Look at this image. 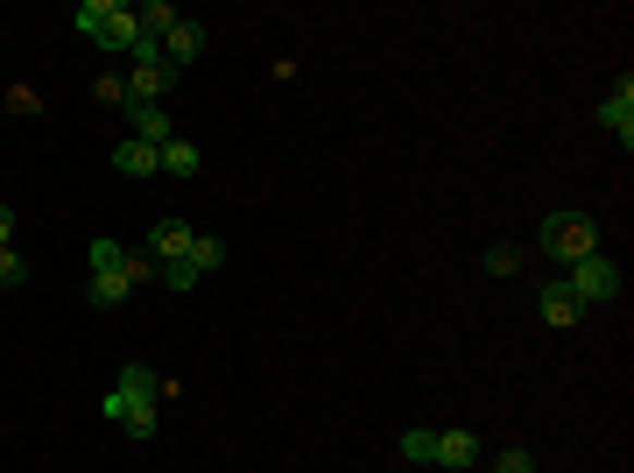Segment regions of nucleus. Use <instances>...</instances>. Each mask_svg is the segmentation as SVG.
Returning <instances> with one entry per match:
<instances>
[{
  "label": "nucleus",
  "mask_w": 634,
  "mask_h": 473,
  "mask_svg": "<svg viewBox=\"0 0 634 473\" xmlns=\"http://www.w3.org/2000/svg\"><path fill=\"white\" fill-rule=\"evenodd\" d=\"M162 396H176V381H162L148 361H127V367H120V381L99 396V417H113L127 438H156V424H162Z\"/></svg>",
  "instance_id": "1"
},
{
  "label": "nucleus",
  "mask_w": 634,
  "mask_h": 473,
  "mask_svg": "<svg viewBox=\"0 0 634 473\" xmlns=\"http://www.w3.org/2000/svg\"><path fill=\"white\" fill-rule=\"evenodd\" d=\"M71 22H78V36H93L99 50H120V57L142 43V14L120 8V0H78V8H71Z\"/></svg>",
  "instance_id": "2"
},
{
  "label": "nucleus",
  "mask_w": 634,
  "mask_h": 473,
  "mask_svg": "<svg viewBox=\"0 0 634 473\" xmlns=\"http://www.w3.org/2000/svg\"><path fill=\"white\" fill-rule=\"evenodd\" d=\"M536 241H542V255L564 262V269H571V262H585V255H599V227L585 213H542Z\"/></svg>",
  "instance_id": "3"
},
{
  "label": "nucleus",
  "mask_w": 634,
  "mask_h": 473,
  "mask_svg": "<svg viewBox=\"0 0 634 473\" xmlns=\"http://www.w3.org/2000/svg\"><path fill=\"white\" fill-rule=\"evenodd\" d=\"M557 283H564L571 298L585 304V312H593V304H613V298H621V269H613L607 255H585V262H571V269L557 276Z\"/></svg>",
  "instance_id": "4"
},
{
  "label": "nucleus",
  "mask_w": 634,
  "mask_h": 473,
  "mask_svg": "<svg viewBox=\"0 0 634 473\" xmlns=\"http://www.w3.org/2000/svg\"><path fill=\"white\" fill-rule=\"evenodd\" d=\"M599 128L621 135V149H634V78H621L607 99H599Z\"/></svg>",
  "instance_id": "5"
},
{
  "label": "nucleus",
  "mask_w": 634,
  "mask_h": 473,
  "mask_svg": "<svg viewBox=\"0 0 634 473\" xmlns=\"http://www.w3.org/2000/svg\"><path fill=\"white\" fill-rule=\"evenodd\" d=\"M170 85H176L170 64H134L127 71V99H134V107H162V99H170Z\"/></svg>",
  "instance_id": "6"
},
{
  "label": "nucleus",
  "mask_w": 634,
  "mask_h": 473,
  "mask_svg": "<svg viewBox=\"0 0 634 473\" xmlns=\"http://www.w3.org/2000/svg\"><path fill=\"white\" fill-rule=\"evenodd\" d=\"M191 241H198V227H184V219H156V227H148V255L156 262H184Z\"/></svg>",
  "instance_id": "7"
},
{
  "label": "nucleus",
  "mask_w": 634,
  "mask_h": 473,
  "mask_svg": "<svg viewBox=\"0 0 634 473\" xmlns=\"http://www.w3.org/2000/svg\"><path fill=\"white\" fill-rule=\"evenodd\" d=\"M430 466H444V473H465V466H479V438H473V432H437V452H430Z\"/></svg>",
  "instance_id": "8"
},
{
  "label": "nucleus",
  "mask_w": 634,
  "mask_h": 473,
  "mask_svg": "<svg viewBox=\"0 0 634 473\" xmlns=\"http://www.w3.org/2000/svg\"><path fill=\"white\" fill-rule=\"evenodd\" d=\"M198 57H205V22H176L170 28V36H162V64H198Z\"/></svg>",
  "instance_id": "9"
},
{
  "label": "nucleus",
  "mask_w": 634,
  "mask_h": 473,
  "mask_svg": "<svg viewBox=\"0 0 634 473\" xmlns=\"http://www.w3.org/2000/svg\"><path fill=\"white\" fill-rule=\"evenodd\" d=\"M120 113H127V121H134V142H148V149H170V113H162V107H134V99H127V107H120Z\"/></svg>",
  "instance_id": "10"
},
{
  "label": "nucleus",
  "mask_w": 634,
  "mask_h": 473,
  "mask_svg": "<svg viewBox=\"0 0 634 473\" xmlns=\"http://www.w3.org/2000/svg\"><path fill=\"white\" fill-rule=\"evenodd\" d=\"M536 312H542V325H557V332H564V325H578L585 318V304L571 298L564 283H542V298H536Z\"/></svg>",
  "instance_id": "11"
},
{
  "label": "nucleus",
  "mask_w": 634,
  "mask_h": 473,
  "mask_svg": "<svg viewBox=\"0 0 634 473\" xmlns=\"http://www.w3.org/2000/svg\"><path fill=\"white\" fill-rule=\"evenodd\" d=\"M113 170H120V177H156V170H162V149H148V142L127 135V142L113 149Z\"/></svg>",
  "instance_id": "12"
},
{
  "label": "nucleus",
  "mask_w": 634,
  "mask_h": 473,
  "mask_svg": "<svg viewBox=\"0 0 634 473\" xmlns=\"http://www.w3.org/2000/svg\"><path fill=\"white\" fill-rule=\"evenodd\" d=\"M198 170H205V149H198V142L176 135L170 149H162V177H198Z\"/></svg>",
  "instance_id": "13"
},
{
  "label": "nucleus",
  "mask_w": 634,
  "mask_h": 473,
  "mask_svg": "<svg viewBox=\"0 0 634 473\" xmlns=\"http://www.w3.org/2000/svg\"><path fill=\"white\" fill-rule=\"evenodd\" d=\"M120 276H127V290H142V283H156V276H162V262L148 255V247H127V255H120Z\"/></svg>",
  "instance_id": "14"
},
{
  "label": "nucleus",
  "mask_w": 634,
  "mask_h": 473,
  "mask_svg": "<svg viewBox=\"0 0 634 473\" xmlns=\"http://www.w3.org/2000/svg\"><path fill=\"white\" fill-rule=\"evenodd\" d=\"M134 298V290H127V276H93V283H85V304H99V312H106V304H127Z\"/></svg>",
  "instance_id": "15"
},
{
  "label": "nucleus",
  "mask_w": 634,
  "mask_h": 473,
  "mask_svg": "<svg viewBox=\"0 0 634 473\" xmlns=\"http://www.w3.org/2000/svg\"><path fill=\"white\" fill-rule=\"evenodd\" d=\"M134 14H142V36H156V43H162V36H170V28H176V22H184V14H176V8H170V0H148V8H134Z\"/></svg>",
  "instance_id": "16"
},
{
  "label": "nucleus",
  "mask_w": 634,
  "mask_h": 473,
  "mask_svg": "<svg viewBox=\"0 0 634 473\" xmlns=\"http://www.w3.org/2000/svg\"><path fill=\"white\" fill-rule=\"evenodd\" d=\"M184 262H191V269H198V276H211V269H219V262H225V241H219V233H198Z\"/></svg>",
  "instance_id": "17"
},
{
  "label": "nucleus",
  "mask_w": 634,
  "mask_h": 473,
  "mask_svg": "<svg viewBox=\"0 0 634 473\" xmlns=\"http://www.w3.org/2000/svg\"><path fill=\"white\" fill-rule=\"evenodd\" d=\"M430 452H437V432H423V424L402 432V460H410V466H430Z\"/></svg>",
  "instance_id": "18"
},
{
  "label": "nucleus",
  "mask_w": 634,
  "mask_h": 473,
  "mask_svg": "<svg viewBox=\"0 0 634 473\" xmlns=\"http://www.w3.org/2000/svg\"><path fill=\"white\" fill-rule=\"evenodd\" d=\"M120 255H127V247H120V241H93V247H85V262H93V276H113V269H120Z\"/></svg>",
  "instance_id": "19"
},
{
  "label": "nucleus",
  "mask_w": 634,
  "mask_h": 473,
  "mask_svg": "<svg viewBox=\"0 0 634 473\" xmlns=\"http://www.w3.org/2000/svg\"><path fill=\"white\" fill-rule=\"evenodd\" d=\"M493 473H536V452H528V446H501V452H493Z\"/></svg>",
  "instance_id": "20"
},
{
  "label": "nucleus",
  "mask_w": 634,
  "mask_h": 473,
  "mask_svg": "<svg viewBox=\"0 0 634 473\" xmlns=\"http://www.w3.org/2000/svg\"><path fill=\"white\" fill-rule=\"evenodd\" d=\"M14 283H28V262L14 247H0V290H14Z\"/></svg>",
  "instance_id": "21"
},
{
  "label": "nucleus",
  "mask_w": 634,
  "mask_h": 473,
  "mask_svg": "<svg viewBox=\"0 0 634 473\" xmlns=\"http://www.w3.org/2000/svg\"><path fill=\"white\" fill-rule=\"evenodd\" d=\"M162 283H170V290H198V269H191V262H162Z\"/></svg>",
  "instance_id": "22"
},
{
  "label": "nucleus",
  "mask_w": 634,
  "mask_h": 473,
  "mask_svg": "<svg viewBox=\"0 0 634 473\" xmlns=\"http://www.w3.org/2000/svg\"><path fill=\"white\" fill-rule=\"evenodd\" d=\"M487 269L493 276H515L522 269V247H487Z\"/></svg>",
  "instance_id": "23"
},
{
  "label": "nucleus",
  "mask_w": 634,
  "mask_h": 473,
  "mask_svg": "<svg viewBox=\"0 0 634 473\" xmlns=\"http://www.w3.org/2000/svg\"><path fill=\"white\" fill-rule=\"evenodd\" d=\"M93 99H99V107H127V78H99Z\"/></svg>",
  "instance_id": "24"
},
{
  "label": "nucleus",
  "mask_w": 634,
  "mask_h": 473,
  "mask_svg": "<svg viewBox=\"0 0 634 473\" xmlns=\"http://www.w3.org/2000/svg\"><path fill=\"white\" fill-rule=\"evenodd\" d=\"M14 241V213H8V205H0V247H8Z\"/></svg>",
  "instance_id": "25"
}]
</instances>
